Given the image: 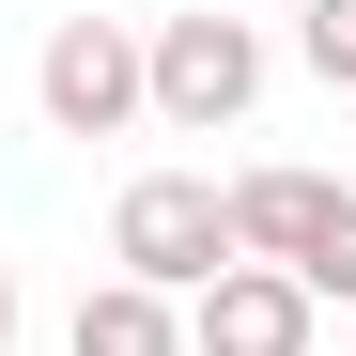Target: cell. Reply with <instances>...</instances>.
<instances>
[{"mask_svg": "<svg viewBox=\"0 0 356 356\" xmlns=\"http://www.w3.org/2000/svg\"><path fill=\"white\" fill-rule=\"evenodd\" d=\"M264 108V31L248 16H155L140 31V124H170V140H217V124H248Z\"/></svg>", "mask_w": 356, "mask_h": 356, "instance_id": "obj_1", "label": "cell"}, {"mask_svg": "<svg viewBox=\"0 0 356 356\" xmlns=\"http://www.w3.org/2000/svg\"><path fill=\"white\" fill-rule=\"evenodd\" d=\"M0 356H16V248H0Z\"/></svg>", "mask_w": 356, "mask_h": 356, "instance_id": "obj_9", "label": "cell"}, {"mask_svg": "<svg viewBox=\"0 0 356 356\" xmlns=\"http://www.w3.org/2000/svg\"><path fill=\"white\" fill-rule=\"evenodd\" d=\"M202 16H248V0H202Z\"/></svg>", "mask_w": 356, "mask_h": 356, "instance_id": "obj_10", "label": "cell"}, {"mask_svg": "<svg viewBox=\"0 0 356 356\" xmlns=\"http://www.w3.org/2000/svg\"><path fill=\"white\" fill-rule=\"evenodd\" d=\"M217 202H232V264H279V279L341 232V186H325V170H232Z\"/></svg>", "mask_w": 356, "mask_h": 356, "instance_id": "obj_5", "label": "cell"}, {"mask_svg": "<svg viewBox=\"0 0 356 356\" xmlns=\"http://www.w3.org/2000/svg\"><path fill=\"white\" fill-rule=\"evenodd\" d=\"M108 279H140L186 310L202 279H232V202H217V170H140L124 202H108Z\"/></svg>", "mask_w": 356, "mask_h": 356, "instance_id": "obj_2", "label": "cell"}, {"mask_svg": "<svg viewBox=\"0 0 356 356\" xmlns=\"http://www.w3.org/2000/svg\"><path fill=\"white\" fill-rule=\"evenodd\" d=\"M310 294H294L279 264H232V279H202L186 294V356H310Z\"/></svg>", "mask_w": 356, "mask_h": 356, "instance_id": "obj_4", "label": "cell"}, {"mask_svg": "<svg viewBox=\"0 0 356 356\" xmlns=\"http://www.w3.org/2000/svg\"><path fill=\"white\" fill-rule=\"evenodd\" d=\"M294 63L325 93H356V0H294Z\"/></svg>", "mask_w": 356, "mask_h": 356, "instance_id": "obj_7", "label": "cell"}, {"mask_svg": "<svg viewBox=\"0 0 356 356\" xmlns=\"http://www.w3.org/2000/svg\"><path fill=\"white\" fill-rule=\"evenodd\" d=\"M63 356H186V310L140 279H93L78 310H63Z\"/></svg>", "mask_w": 356, "mask_h": 356, "instance_id": "obj_6", "label": "cell"}, {"mask_svg": "<svg viewBox=\"0 0 356 356\" xmlns=\"http://www.w3.org/2000/svg\"><path fill=\"white\" fill-rule=\"evenodd\" d=\"M31 108H47V140H124V124H140V31H124V16H47Z\"/></svg>", "mask_w": 356, "mask_h": 356, "instance_id": "obj_3", "label": "cell"}, {"mask_svg": "<svg viewBox=\"0 0 356 356\" xmlns=\"http://www.w3.org/2000/svg\"><path fill=\"white\" fill-rule=\"evenodd\" d=\"M294 294H310V310H356V202H341V232H325V248L294 264Z\"/></svg>", "mask_w": 356, "mask_h": 356, "instance_id": "obj_8", "label": "cell"}]
</instances>
